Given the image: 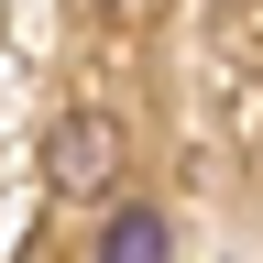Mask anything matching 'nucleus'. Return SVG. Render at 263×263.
I'll return each mask as SVG.
<instances>
[{
  "mask_svg": "<svg viewBox=\"0 0 263 263\" xmlns=\"http://www.w3.org/2000/svg\"><path fill=\"white\" fill-rule=\"evenodd\" d=\"M44 186L55 197H99V186H121V132L99 121V110H66L44 132Z\"/></svg>",
  "mask_w": 263,
  "mask_h": 263,
  "instance_id": "f257e3e1",
  "label": "nucleus"
},
{
  "mask_svg": "<svg viewBox=\"0 0 263 263\" xmlns=\"http://www.w3.org/2000/svg\"><path fill=\"white\" fill-rule=\"evenodd\" d=\"M176 252V230H164V209H121L110 230H99V263H164Z\"/></svg>",
  "mask_w": 263,
  "mask_h": 263,
  "instance_id": "f03ea898",
  "label": "nucleus"
}]
</instances>
